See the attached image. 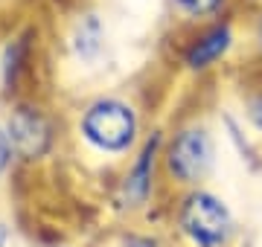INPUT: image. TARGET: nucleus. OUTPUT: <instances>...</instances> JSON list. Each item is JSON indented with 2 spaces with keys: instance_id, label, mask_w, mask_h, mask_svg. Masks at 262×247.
I'll use <instances>...</instances> for the list:
<instances>
[{
  "instance_id": "obj_11",
  "label": "nucleus",
  "mask_w": 262,
  "mask_h": 247,
  "mask_svg": "<svg viewBox=\"0 0 262 247\" xmlns=\"http://www.w3.org/2000/svg\"><path fill=\"white\" fill-rule=\"evenodd\" d=\"M12 157V143H9V137L0 131V171L6 169V163H9Z\"/></svg>"
},
{
  "instance_id": "obj_13",
  "label": "nucleus",
  "mask_w": 262,
  "mask_h": 247,
  "mask_svg": "<svg viewBox=\"0 0 262 247\" xmlns=\"http://www.w3.org/2000/svg\"><path fill=\"white\" fill-rule=\"evenodd\" d=\"M256 38H259V47H262V18H259V27H256Z\"/></svg>"
},
{
  "instance_id": "obj_5",
  "label": "nucleus",
  "mask_w": 262,
  "mask_h": 247,
  "mask_svg": "<svg viewBox=\"0 0 262 247\" xmlns=\"http://www.w3.org/2000/svg\"><path fill=\"white\" fill-rule=\"evenodd\" d=\"M233 44V29L227 23H219V27L207 29L201 38H195V44L187 50V67L189 70H204V67L215 64L219 58L225 56L227 50Z\"/></svg>"
},
{
  "instance_id": "obj_6",
  "label": "nucleus",
  "mask_w": 262,
  "mask_h": 247,
  "mask_svg": "<svg viewBox=\"0 0 262 247\" xmlns=\"http://www.w3.org/2000/svg\"><path fill=\"white\" fill-rule=\"evenodd\" d=\"M158 145H160V137L155 134L149 143H146V149L140 152L134 169L128 171V178H125V189L122 192H125V198L131 201V207H137V204H143V201L149 198V192H151V166H155Z\"/></svg>"
},
{
  "instance_id": "obj_9",
  "label": "nucleus",
  "mask_w": 262,
  "mask_h": 247,
  "mask_svg": "<svg viewBox=\"0 0 262 247\" xmlns=\"http://www.w3.org/2000/svg\"><path fill=\"white\" fill-rule=\"evenodd\" d=\"M222 3L225 0H172V6L187 18H207V15L222 9Z\"/></svg>"
},
{
  "instance_id": "obj_7",
  "label": "nucleus",
  "mask_w": 262,
  "mask_h": 247,
  "mask_svg": "<svg viewBox=\"0 0 262 247\" xmlns=\"http://www.w3.org/2000/svg\"><path fill=\"white\" fill-rule=\"evenodd\" d=\"M27 41H29V32L27 35H20L9 44L6 50V58H3V79H6V85H15L18 82V73H20V61L27 58Z\"/></svg>"
},
{
  "instance_id": "obj_2",
  "label": "nucleus",
  "mask_w": 262,
  "mask_h": 247,
  "mask_svg": "<svg viewBox=\"0 0 262 247\" xmlns=\"http://www.w3.org/2000/svg\"><path fill=\"white\" fill-rule=\"evenodd\" d=\"M181 227L198 247H222L230 238L233 221L222 201L210 192H192L181 204Z\"/></svg>"
},
{
  "instance_id": "obj_4",
  "label": "nucleus",
  "mask_w": 262,
  "mask_h": 247,
  "mask_svg": "<svg viewBox=\"0 0 262 247\" xmlns=\"http://www.w3.org/2000/svg\"><path fill=\"white\" fill-rule=\"evenodd\" d=\"M6 137H9V143H12V152H18L24 160L44 157L50 143H53L50 122L38 114L35 108H18V111L9 116Z\"/></svg>"
},
{
  "instance_id": "obj_10",
  "label": "nucleus",
  "mask_w": 262,
  "mask_h": 247,
  "mask_svg": "<svg viewBox=\"0 0 262 247\" xmlns=\"http://www.w3.org/2000/svg\"><path fill=\"white\" fill-rule=\"evenodd\" d=\"M248 116L253 119V125H256V128H262V93L253 96L251 102H248Z\"/></svg>"
},
{
  "instance_id": "obj_8",
  "label": "nucleus",
  "mask_w": 262,
  "mask_h": 247,
  "mask_svg": "<svg viewBox=\"0 0 262 247\" xmlns=\"http://www.w3.org/2000/svg\"><path fill=\"white\" fill-rule=\"evenodd\" d=\"M99 38H102V29H99V20L96 18H88L79 23V32H76V50L79 56L91 58L99 50Z\"/></svg>"
},
{
  "instance_id": "obj_1",
  "label": "nucleus",
  "mask_w": 262,
  "mask_h": 247,
  "mask_svg": "<svg viewBox=\"0 0 262 247\" xmlns=\"http://www.w3.org/2000/svg\"><path fill=\"white\" fill-rule=\"evenodd\" d=\"M82 134L99 152H122L137 134V116L131 111V105L120 99H102L84 111Z\"/></svg>"
},
{
  "instance_id": "obj_12",
  "label": "nucleus",
  "mask_w": 262,
  "mask_h": 247,
  "mask_svg": "<svg viewBox=\"0 0 262 247\" xmlns=\"http://www.w3.org/2000/svg\"><path fill=\"white\" fill-rule=\"evenodd\" d=\"M128 247H155V241H149V238H131Z\"/></svg>"
},
{
  "instance_id": "obj_3",
  "label": "nucleus",
  "mask_w": 262,
  "mask_h": 247,
  "mask_svg": "<svg viewBox=\"0 0 262 247\" xmlns=\"http://www.w3.org/2000/svg\"><path fill=\"white\" fill-rule=\"evenodd\" d=\"M210 160H213V145H210V137H207L204 128H187V131H181L172 140L169 154H166L169 171L181 183H195L207 171Z\"/></svg>"
}]
</instances>
